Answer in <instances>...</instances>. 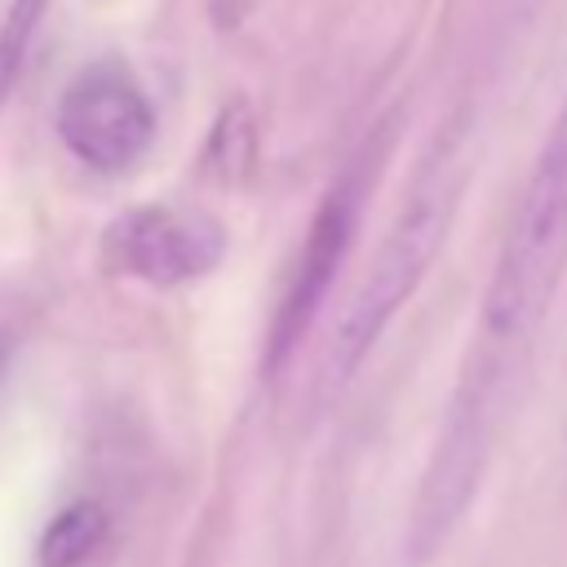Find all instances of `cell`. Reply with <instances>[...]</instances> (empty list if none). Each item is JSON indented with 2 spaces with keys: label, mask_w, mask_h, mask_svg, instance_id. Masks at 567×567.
<instances>
[{
  "label": "cell",
  "mask_w": 567,
  "mask_h": 567,
  "mask_svg": "<svg viewBox=\"0 0 567 567\" xmlns=\"http://www.w3.org/2000/svg\"><path fill=\"white\" fill-rule=\"evenodd\" d=\"M461 128H447L434 151L421 159L390 230L381 235L363 279L354 284L328 346L319 359V390L323 394H341V385L359 372V363L368 359V350L377 346V337L385 332V323L403 310V301L416 292V284L425 279V270L434 266L456 204H461V186H465V159H461Z\"/></svg>",
  "instance_id": "6da1fadb"
},
{
  "label": "cell",
  "mask_w": 567,
  "mask_h": 567,
  "mask_svg": "<svg viewBox=\"0 0 567 567\" xmlns=\"http://www.w3.org/2000/svg\"><path fill=\"white\" fill-rule=\"evenodd\" d=\"M567 270V97L527 173L483 292V341L496 350L523 346L549 315Z\"/></svg>",
  "instance_id": "7a4b0ae2"
},
{
  "label": "cell",
  "mask_w": 567,
  "mask_h": 567,
  "mask_svg": "<svg viewBox=\"0 0 567 567\" xmlns=\"http://www.w3.org/2000/svg\"><path fill=\"white\" fill-rule=\"evenodd\" d=\"M501 385H505V350H496V346H483V354L474 350V359L465 363V372L452 390L434 452H430L421 487H416V505L408 518V558L412 563H425L430 554H439L447 545V536L456 532V523L465 518V509L483 483L487 452H492V434H496V416H501Z\"/></svg>",
  "instance_id": "3957f363"
},
{
  "label": "cell",
  "mask_w": 567,
  "mask_h": 567,
  "mask_svg": "<svg viewBox=\"0 0 567 567\" xmlns=\"http://www.w3.org/2000/svg\"><path fill=\"white\" fill-rule=\"evenodd\" d=\"M58 137L93 173L133 168L155 142V106L128 66H84L58 97Z\"/></svg>",
  "instance_id": "277c9868"
},
{
  "label": "cell",
  "mask_w": 567,
  "mask_h": 567,
  "mask_svg": "<svg viewBox=\"0 0 567 567\" xmlns=\"http://www.w3.org/2000/svg\"><path fill=\"white\" fill-rule=\"evenodd\" d=\"M226 226L208 213L186 208H128L102 235V261L115 275L151 288H182L204 279L226 257Z\"/></svg>",
  "instance_id": "5b68a950"
},
{
  "label": "cell",
  "mask_w": 567,
  "mask_h": 567,
  "mask_svg": "<svg viewBox=\"0 0 567 567\" xmlns=\"http://www.w3.org/2000/svg\"><path fill=\"white\" fill-rule=\"evenodd\" d=\"M354 226H359V199L350 186H337L323 195V204L310 217V230L301 239L297 266L284 284V297L275 306L270 319V337H266V359L270 368H284L292 359V350L301 346V337L310 332L315 315L323 310L332 279L341 275L350 244H354Z\"/></svg>",
  "instance_id": "8992f818"
},
{
  "label": "cell",
  "mask_w": 567,
  "mask_h": 567,
  "mask_svg": "<svg viewBox=\"0 0 567 567\" xmlns=\"http://www.w3.org/2000/svg\"><path fill=\"white\" fill-rule=\"evenodd\" d=\"M252 159H257V120L248 111L244 97L226 102L217 124L208 128V142H204V173L221 186L230 182H244L252 173Z\"/></svg>",
  "instance_id": "52a82bcc"
},
{
  "label": "cell",
  "mask_w": 567,
  "mask_h": 567,
  "mask_svg": "<svg viewBox=\"0 0 567 567\" xmlns=\"http://www.w3.org/2000/svg\"><path fill=\"white\" fill-rule=\"evenodd\" d=\"M102 536H106V514H102V505L80 501V505L62 509V514L49 523V532H44V540H40V563H44V567H80V563L102 545Z\"/></svg>",
  "instance_id": "ba28073f"
},
{
  "label": "cell",
  "mask_w": 567,
  "mask_h": 567,
  "mask_svg": "<svg viewBox=\"0 0 567 567\" xmlns=\"http://www.w3.org/2000/svg\"><path fill=\"white\" fill-rule=\"evenodd\" d=\"M44 18V0H13L0 27V89L13 84V75H22V58L31 44V31Z\"/></svg>",
  "instance_id": "9c48e42d"
}]
</instances>
